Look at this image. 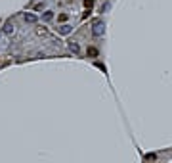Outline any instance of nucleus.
Segmentation results:
<instances>
[{"mask_svg": "<svg viewBox=\"0 0 172 163\" xmlns=\"http://www.w3.org/2000/svg\"><path fill=\"white\" fill-rule=\"evenodd\" d=\"M92 33H94V37H102V35L105 33V25H103L102 19L94 21V25H92Z\"/></svg>", "mask_w": 172, "mask_h": 163, "instance_id": "obj_1", "label": "nucleus"}, {"mask_svg": "<svg viewBox=\"0 0 172 163\" xmlns=\"http://www.w3.org/2000/svg\"><path fill=\"white\" fill-rule=\"evenodd\" d=\"M69 50H71V52H75V54H78V52H81V46H78V42L69 40Z\"/></svg>", "mask_w": 172, "mask_h": 163, "instance_id": "obj_2", "label": "nucleus"}, {"mask_svg": "<svg viewBox=\"0 0 172 163\" xmlns=\"http://www.w3.org/2000/svg\"><path fill=\"white\" fill-rule=\"evenodd\" d=\"M59 33H61V35H69V33H71V25H61V27H59Z\"/></svg>", "mask_w": 172, "mask_h": 163, "instance_id": "obj_3", "label": "nucleus"}, {"mask_svg": "<svg viewBox=\"0 0 172 163\" xmlns=\"http://www.w3.org/2000/svg\"><path fill=\"white\" fill-rule=\"evenodd\" d=\"M25 21H27V23H34V21H37V16H33V13H25Z\"/></svg>", "mask_w": 172, "mask_h": 163, "instance_id": "obj_4", "label": "nucleus"}, {"mask_svg": "<svg viewBox=\"0 0 172 163\" xmlns=\"http://www.w3.org/2000/svg\"><path fill=\"white\" fill-rule=\"evenodd\" d=\"M52 17H54V13H52V12H46V13H44V19H46V21H50Z\"/></svg>", "mask_w": 172, "mask_h": 163, "instance_id": "obj_5", "label": "nucleus"}, {"mask_svg": "<svg viewBox=\"0 0 172 163\" xmlns=\"http://www.w3.org/2000/svg\"><path fill=\"white\" fill-rule=\"evenodd\" d=\"M155 159V154H145V161H153Z\"/></svg>", "mask_w": 172, "mask_h": 163, "instance_id": "obj_6", "label": "nucleus"}, {"mask_svg": "<svg viewBox=\"0 0 172 163\" xmlns=\"http://www.w3.org/2000/svg\"><path fill=\"white\" fill-rule=\"evenodd\" d=\"M88 56H98V50L96 48H88Z\"/></svg>", "mask_w": 172, "mask_h": 163, "instance_id": "obj_7", "label": "nucleus"}]
</instances>
